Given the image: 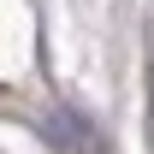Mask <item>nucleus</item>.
<instances>
[{"instance_id":"nucleus-1","label":"nucleus","mask_w":154,"mask_h":154,"mask_svg":"<svg viewBox=\"0 0 154 154\" xmlns=\"http://www.w3.org/2000/svg\"><path fill=\"white\" fill-rule=\"evenodd\" d=\"M48 142H54L59 154H95L101 148V136L89 131L71 107H54V113H48Z\"/></svg>"}]
</instances>
